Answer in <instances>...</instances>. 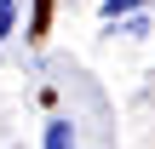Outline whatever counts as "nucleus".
Returning a JSON list of instances; mask_svg holds the SVG:
<instances>
[{
	"label": "nucleus",
	"instance_id": "7ed1b4c3",
	"mask_svg": "<svg viewBox=\"0 0 155 149\" xmlns=\"http://www.w3.org/2000/svg\"><path fill=\"white\" fill-rule=\"evenodd\" d=\"M17 29V0H0V40Z\"/></svg>",
	"mask_w": 155,
	"mask_h": 149
},
{
	"label": "nucleus",
	"instance_id": "f03ea898",
	"mask_svg": "<svg viewBox=\"0 0 155 149\" xmlns=\"http://www.w3.org/2000/svg\"><path fill=\"white\" fill-rule=\"evenodd\" d=\"M150 0H98V11L109 17V23H121V17H132V11H144Z\"/></svg>",
	"mask_w": 155,
	"mask_h": 149
},
{
	"label": "nucleus",
	"instance_id": "f257e3e1",
	"mask_svg": "<svg viewBox=\"0 0 155 149\" xmlns=\"http://www.w3.org/2000/svg\"><path fill=\"white\" fill-rule=\"evenodd\" d=\"M46 149H75V126L58 115V121H46Z\"/></svg>",
	"mask_w": 155,
	"mask_h": 149
}]
</instances>
